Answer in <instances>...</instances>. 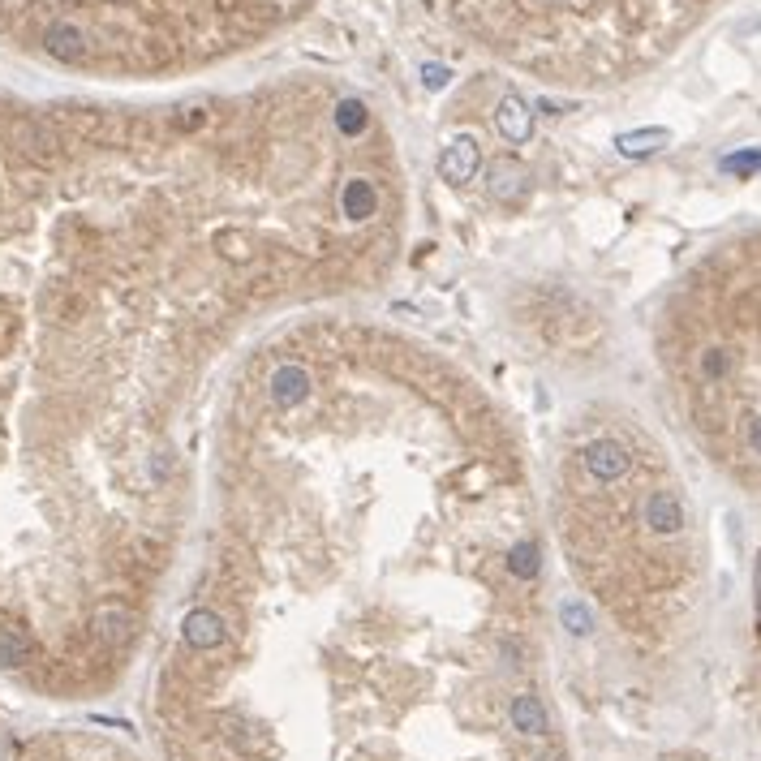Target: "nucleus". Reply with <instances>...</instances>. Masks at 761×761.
<instances>
[{"label": "nucleus", "mask_w": 761, "mask_h": 761, "mask_svg": "<svg viewBox=\"0 0 761 761\" xmlns=\"http://www.w3.org/2000/svg\"><path fill=\"white\" fill-rule=\"evenodd\" d=\"M366 121H370V112H366L362 99H340L336 104V129L344 138H357L366 129Z\"/></svg>", "instance_id": "nucleus-14"}, {"label": "nucleus", "mask_w": 761, "mask_h": 761, "mask_svg": "<svg viewBox=\"0 0 761 761\" xmlns=\"http://www.w3.org/2000/svg\"><path fill=\"white\" fill-rule=\"evenodd\" d=\"M757 590H761V559H757Z\"/></svg>", "instance_id": "nucleus-20"}, {"label": "nucleus", "mask_w": 761, "mask_h": 761, "mask_svg": "<svg viewBox=\"0 0 761 761\" xmlns=\"http://www.w3.org/2000/svg\"><path fill=\"white\" fill-rule=\"evenodd\" d=\"M340 207L349 220H370V215L379 211V190H375V181H366V177H349V185H344V194H340Z\"/></svg>", "instance_id": "nucleus-11"}, {"label": "nucleus", "mask_w": 761, "mask_h": 761, "mask_svg": "<svg viewBox=\"0 0 761 761\" xmlns=\"http://www.w3.org/2000/svg\"><path fill=\"white\" fill-rule=\"evenodd\" d=\"M43 48H48V56H56V61H65V65H82L86 56H91V43H86V35L78 31L74 22H52L48 31H43Z\"/></svg>", "instance_id": "nucleus-7"}, {"label": "nucleus", "mask_w": 761, "mask_h": 761, "mask_svg": "<svg viewBox=\"0 0 761 761\" xmlns=\"http://www.w3.org/2000/svg\"><path fill=\"white\" fill-rule=\"evenodd\" d=\"M723 172H736V177H749V172H761V147H757V151H736V155H723Z\"/></svg>", "instance_id": "nucleus-16"}, {"label": "nucleus", "mask_w": 761, "mask_h": 761, "mask_svg": "<svg viewBox=\"0 0 761 761\" xmlns=\"http://www.w3.org/2000/svg\"><path fill=\"white\" fill-rule=\"evenodd\" d=\"M641 521L658 538H676V534H684L688 516H684V504H680L676 491H650L641 504Z\"/></svg>", "instance_id": "nucleus-3"}, {"label": "nucleus", "mask_w": 761, "mask_h": 761, "mask_svg": "<svg viewBox=\"0 0 761 761\" xmlns=\"http://www.w3.org/2000/svg\"><path fill=\"white\" fill-rule=\"evenodd\" d=\"M581 465H585V473H590L594 482L611 486V482H620L624 473L633 469V456H628V448L620 439H594V443H585Z\"/></svg>", "instance_id": "nucleus-2"}, {"label": "nucleus", "mask_w": 761, "mask_h": 761, "mask_svg": "<svg viewBox=\"0 0 761 761\" xmlns=\"http://www.w3.org/2000/svg\"><path fill=\"white\" fill-rule=\"evenodd\" d=\"M559 620H564V628L572 637H590L594 633V615H590V607H585V602H564V607H559Z\"/></svg>", "instance_id": "nucleus-15"}, {"label": "nucleus", "mask_w": 761, "mask_h": 761, "mask_svg": "<svg viewBox=\"0 0 761 761\" xmlns=\"http://www.w3.org/2000/svg\"><path fill=\"white\" fill-rule=\"evenodd\" d=\"M749 448L761 456V413H749Z\"/></svg>", "instance_id": "nucleus-19"}, {"label": "nucleus", "mask_w": 761, "mask_h": 761, "mask_svg": "<svg viewBox=\"0 0 761 761\" xmlns=\"http://www.w3.org/2000/svg\"><path fill=\"white\" fill-rule=\"evenodd\" d=\"M491 198L504 207H521L529 198V168L521 160H495L491 164Z\"/></svg>", "instance_id": "nucleus-5"}, {"label": "nucleus", "mask_w": 761, "mask_h": 761, "mask_svg": "<svg viewBox=\"0 0 761 761\" xmlns=\"http://www.w3.org/2000/svg\"><path fill=\"white\" fill-rule=\"evenodd\" d=\"M671 147V129L654 125V129H633V134H620L615 138V151L628 155V160H645V155Z\"/></svg>", "instance_id": "nucleus-10"}, {"label": "nucleus", "mask_w": 761, "mask_h": 761, "mask_svg": "<svg viewBox=\"0 0 761 761\" xmlns=\"http://www.w3.org/2000/svg\"><path fill=\"white\" fill-rule=\"evenodd\" d=\"M701 370H706V379H723L731 370V353L723 344H714V349H706V357H701Z\"/></svg>", "instance_id": "nucleus-17"}, {"label": "nucleus", "mask_w": 761, "mask_h": 761, "mask_svg": "<svg viewBox=\"0 0 761 761\" xmlns=\"http://www.w3.org/2000/svg\"><path fill=\"white\" fill-rule=\"evenodd\" d=\"M508 568L516 581H534L538 568H542V555H538V542H516L512 555H508Z\"/></svg>", "instance_id": "nucleus-13"}, {"label": "nucleus", "mask_w": 761, "mask_h": 761, "mask_svg": "<svg viewBox=\"0 0 761 761\" xmlns=\"http://www.w3.org/2000/svg\"><path fill=\"white\" fill-rule=\"evenodd\" d=\"M422 82L430 86V91H439V86L452 82V69L448 65H422Z\"/></svg>", "instance_id": "nucleus-18"}, {"label": "nucleus", "mask_w": 761, "mask_h": 761, "mask_svg": "<svg viewBox=\"0 0 761 761\" xmlns=\"http://www.w3.org/2000/svg\"><path fill=\"white\" fill-rule=\"evenodd\" d=\"M181 637H185V645H190V650H215V645L224 641V620H220V611L194 607V611L181 620Z\"/></svg>", "instance_id": "nucleus-8"}, {"label": "nucleus", "mask_w": 761, "mask_h": 761, "mask_svg": "<svg viewBox=\"0 0 761 761\" xmlns=\"http://www.w3.org/2000/svg\"><path fill=\"white\" fill-rule=\"evenodd\" d=\"M478 168H482V151H478V142H473L469 134L452 138L448 147H443V155H439V177L452 181V185H469L473 177H478Z\"/></svg>", "instance_id": "nucleus-4"}, {"label": "nucleus", "mask_w": 761, "mask_h": 761, "mask_svg": "<svg viewBox=\"0 0 761 761\" xmlns=\"http://www.w3.org/2000/svg\"><path fill=\"white\" fill-rule=\"evenodd\" d=\"M495 134L512 142V147H521V142H529V134H534V112H529V104L521 95H504L495 108Z\"/></svg>", "instance_id": "nucleus-6"}, {"label": "nucleus", "mask_w": 761, "mask_h": 761, "mask_svg": "<svg viewBox=\"0 0 761 761\" xmlns=\"http://www.w3.org/2000/svg\"><path fill=\"white\" fill-rule=\"evenodd\" d=\"M508 719H512V727L521 731V736H547L551 731V714H547V706H542L538 693H516L512 706H508Z\"/></svg>", "instance_id": "nucleus-9"}, {"label": "nucleus", "mask_w": 761, "mask_h": 761, "mask_svg": "<svg viewBox=\"0 0 761 761\" xmlns=\"http://www.w3.org/2000/svg\"><path fill=\"white\" fill-rule=\"evenodd\" d=\"M314 370L310 366H301V362H280L276 370H271V383H267V392H271V409L276 413H297V409H306L310 400H314Z\"/></svg>", "instance_id": "nucleus-1"}, {"label": "nucleus", "mask_w": 761, "mask_h": 761, "mask_svg": "<svg viewBox=\"0 0 761 761\" xmlns=\"http://www.w3.org/2000/svg\"><path fill=\"white\" fill-rule=\"evenodd\" d=\"M95 624H99V637L104 641H125L129 633H134V615H129L125 607H104L95 615Z\"/></svg>", "instance_id": "nucleus-12"}]
</instances>
